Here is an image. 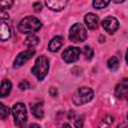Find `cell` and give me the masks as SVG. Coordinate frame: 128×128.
<instances>
[{
    "label": "cell",
    "instance_id": "cell-1",
    "mask_svg": "<svg viewBox=\"0 0 128 128\" xmlns=\"http://www.w3.org/2000/svg\"><path fill=\"white\" fill-rule=\"evenodd\" d=\"M41 27H42L41 21L33 16H27L23 18L18 25L19 31L22 32L23 34H32L38 31Z\"/></svg>",
    "mask_w": 128,
    "mask_h": 128
},
{
    "label": "cell",
    "instance_id": "cell-2",
    "mask_svg": "<svg viewBox=\"0 0 128 128\" xmlns=\"http://www.w3.org/2000/svg\"><path fill=\"white\" fill-rule=\"evenodd\" d=\"M49 71V61L46 56L41 55L39 56L34 63V66L32 67V73L37 77L39 81H42Z\"/></svg>",
    "mask_w": 128,
    "mask_h": 128
},
{
    "label": "cell",
    "instance_id": "cell-3",
    "mask_svg": "<svg viewBox=\"0 0 128 128\" xmlns=\"http://www.w3.org/2000/svg\"><path fill=\"white\" fill-rule=\"evenodd\" d=\"M94 96L93 90L89 87H80L78 88L72 96V101L75 105H83L92 100Z\"/></svg>",
    "mask_w": 128,
    "mask_h": 128
},
{
    "label": "cell",
    "instance_id": "cell-4",
    "mask_svg": "<svg viewBox=\"0 0 128 128\" xmlns=\"http://www.w3.org/2000/svg\"><path fill=\"white\" fill-rule=\"evenodd\" d=\"M12 115L14 118V123L17 126H23L27 121V110L24 103H15L12 108Z\"/></svg>",
    "mask_w": 128,
    "mask_h": 128
},
{
    "label": "cell",
    "instance_id": "cell-5",
    "mask_svg": "<svg viewBox=\"0 0 128 128\" xmlns=\"http://www.w3.org/2000/svg\"><path fill=\"white\" fill-rule=\"evenodd\" d=\"M69 38L73 42H83L87 38V32L80 23H75L69 31Z\"/></svg>",
    "mask_w": 128,
    "mask_h": 128
},
{
    "label": "cell",
    "instance_id": "cell-6",
    "mask_svg": "<svg viewBox=\"0 0 128 128\" xmlns=\"http://www.w3.org/2000/svg\"><path fill=\"white\" fill-rule=\"evenodd\" d=\"M80 53H81V50L78 47L70 46V47H67L63 51L62 59L66 63H73V62H75V61H77L79 59Z\"/></svg>",
    "mask_w": 128,
    "mask_h": 128
},
{
    "label": "cell",
    "instance_id": "cell-7",
    "mask_svg": "<svg viewBox=\"0 0 128 128\" xmlns=\"http://www.w3.org/2000/svg\"><path fill=\"white\" fill-rule=\"evenodd\" d=\"M34 54H35V50H34V49H28V50H26V51H23V52L19 53V54L16 56L15 60H14V65H13V67H14V68H19V67H21L25 62H27L29 59H31V58L34 56Z\"/></svg>",
    "mask_w": 128,
    "mask_h": 128
},
{
    "label": "cell",
    "instance_id": "cell-8",
    "mask_svg": "<svg viewBox=\"0 0 128 128\" xmlns=\"http://www.w3.org/2000/svg\"><path fill=\"white\" fill-rule=\"evenodd\" d=\"M102 27L106 32L112 34L119 28V22L115 17L108 16L102 21Z\"/></svg>",
    "mask_w": 128,
    "mask_h": 128
},
{
    "label": "cell",
    "instance_id": "cell-9",
    "mask_svg": "<svg viewBox=\"0 0 128 128\" xmlns=\"http://www.w3.org/2000/svg\"><path fill=\"white\" fill-rule=\"evenodd\" d=\"M115 96L118 99H124L128 96V79H122L115 88Z\"/></svg>",
    "mask_w": 128,
    "mask_h": 128
},
{
    "label": "cell",
    "instance_id": "cell-10",
    "mask_svg": "<svg viewBox=\"0 0 128 128\" xmlns=\"http://www.w3.org/2000/svg\"><path fill=\"white\" fill-rule=\"evenodd\" d=\"M68 0H46V5L53 11H60L64 9Z\"/></svg>",
    "mask_w": 128,
    "mask_h": 128
},
{
    "label": "cell",
    "instance_id": "cell-11",
    "mask_svg": "<svg viewBox=\"0 0 128 128\" xmlns=\"http://www.w3.org/2000/svg\"><path fill=\"white\" fill-rule=\"evenodd\" d=\"M84 20H85V23H86V25L88 26L89 29L93 30V29H96L97 28L98 22H99V18H98V16L96 14H94V13H88V14L85 15Z\"/></svg>",
    "mask_w": 128,
    "mask_h": 128
},
{
    "label": "cell",
    "instance_id": "cell-12",
    "mask_svg": "<svg viewBox=\"0 0 128 128\" xmlns=\"http://www.w3.org/2000/svg\"><path fill=\"white\" fill-rule=\"evenodd\" d=\"M63 44V38L61 36H55L53 37L49 44H48V50L51 52H57Z\"/></svg>",
    "mask_w": 128,
    "mask_h": 128
},
{
    "label": "cell",
    "instance_id": "cell-13",
    "mask_svg": "<svg viewBox=\"0 0 128 128\" xmlns=\"http://www.w3.org/2000/svg\"><path fill=\"white\" fill-rule=\"evenodd\" d=\"M30 108H31V111H32V114L36 117V118H42L44 116V110H43V105L42 103L40 102H37V103H33L30 105Z\"/></svg>",
    "mask_w": 128,
    "mask_h": 128
},
{
    "label": "cell",
    "instance_id": "cell-14",
    "mask_svg": "<svg viewBox=\"0 0 128 128\" xmlns=\"http://www.w3.org/2000/svg\"><path fill=\"white\" fill-rule=\"evenodd\" d=\"M12 89V84L8 79H4L1 83V88H0V96L5 97L7 96Z\"/></svg>",
    "mask_w": 128,
    "mask_h": 128
},
{
    "label": "cell",
    "instance_id": "cell-15",
    "mask_svg": "<svg viewBox=\"0 0 128 128\" xmlns=\"http://www.w3.org/2000/svg\"><path fill=\"white\" fill-rule=\"evenodd\" d=\"M0 34H1V40L2 41H6L11 37V30H10L9 26L4 21H2V23H1Z\"/></svg>",
    "mask_w": 128,
    "mask_h": 128
},
{
    "label": "cell",
    "instance_id": "cell-16",
    "mask_svg": "<svg viewBox=\"0 0 128 128\" xmlns=\"http://www.w3.org/2000/svg\"><path fill=\"white\" fill-rule=\"evenodd\" d=\"M107 65H108V68L112 71H116L119 67V60L117 57L115 56H112L111 58H109L108 62H107Z\"/></svg>",
    "mask_w": 128,
    "mask_h": 128
},
{
    "label": "cell",
    "instance_id": "cell-17",
    "mask_svg": "<svg viewBox=\"0 0 128 128\" xmlns=\"http://www.w3.org/2000/svg\"><path fill=\"white\" fill-rule=\"evenodd\" d=\"M38 43H39V38L35 35H29L25 39V45H27L28 47H34Z\"/></svg>",
    "mask_w": 128,
    "mask_h": 128
},
{
    "label": "cell",
    "instance_id": "cell-18",
    "mask_svg": "<svg viewBox=\"0 0 128 128\" xmlns=\"http://www.w3.org/2000/svg\"><path fill=\"white\" fill-rule=\"evenodd\" d=\"M111 0H93V7L95 9H103L108 6Z\"/></svg>",
    "mask_w": 128,
    "mask_h": 128
},
{
    "label": "cell",
    "instance_id": "cell-19",
    "mask_svg": "<svg viewBox=\"0 0 128 128\" xmlns=\"http://www.w3.org/2000/svg\"><path fill=\"white\" fill-rule=\"evenodd\" d=\"M9 113H10L9 107L5 106L3 103H0V118L3 120L6 119L9 116Z\"/></svg>",
    "mask_w": 128,
    "mask_h": 128
},
{
    "label": "cell",
    "instance_id": "cell-20",
    "mask_svg": "<svg viewBox=\"0 0 128 128\" xmlns=\"http://www.w3.org/2000/svg\"><path fill=\"white\" fill-rule=\"evenodd\" d=\"M83 55L86 60H90L94 55V51L90 46H85L83 49Z\"/></svg>",
    "mask_w": 128,
    "mask_h": 128
},
{
    "label": "cell",
    "instance_id": "cell-21",
    "mask_svg": "<svg viewBox=\"0 0 128 128\" xmlns=\"http://www.w3.org/2000/svg\"><path fill=\"white\" fill-rule=\"evenodd\" d=\"M1 4V11H4L5 9H9L13 5V0H0Z\"/></svg>",
    "mask_w": 128,
    "mask_h": 128
},
{
    "label": "cell",
    "instance_id": "cell-22",
    "mask_svg": "<svg viewBox=\"0 0 128 128\" xmlns=\"http://www.w3.org/2000/svg\"><path fill=\"white\" fill-rule=\"evenodd\" d=\"M113 122H114V117H113V116L108 115V116H106V117L102 120V122H101L100 126H110Z\"/></svg>",
    "mask_w": 128,
    "mask_h": 128
},
{
    "label": "cell",
    "instance_id": "cell-23",
    "mask_svg": "<svg viewBox=\"0 0 128 128\" xmlns=\"http://www.w3.org/2000/svg\"><path fill=\"white\" fill-rule=\"evenodd\" d=\"M29 83L26 81V80H23V81H21L20 83H19V88L21 89V90H26V89H28L29 88Z\"/></svg>",
    "mask_w": 128,
    "mask_h": 128
},
{
    "label": "cell",
    "instance_id": "cell-24",
    "mask_svg": "<svg viewBox=\"0 0 128 128\" xmlns=\"http://www.w3.org/2000/svg\"><path fill=\"white\" fill-rule=\"evenodd\" d=\"M33 7H34V10H35L36 12H40V11L42 10V4H41L40 2H35V3L33 4Z\"/></svg>",
    "mask_w": 128,
    "mask_h": 128
},
{
    "label": "cell",
    "instance_id": "cell-25",
    "mask_svg": "<svg viewBox=\"0 0 128 128\" xmlns=\"http://www.w3.org/2000/svg\"><path fill=\"white\" fill-rule=\"evenodd\" d=\"M49 93H50V95H51L52 97H56V96L58 95L57 89H56V88H54V87H51V88H50V90H49Z\"/></svg>",
    "mask_w": 128,
    "mask_h": 128
},
{
    "label": "cell",
    "instance_id": "cell-26",
    "mask_svg": "<svg viewBox=\"0 0 128 128\" xmlns=\"http://www.w3.org/2000/svg\"><path fill=\"white\" fill-rule=\"evenodd\" d=\"M115 3H121V2H124L125 0H113Z\"/></svg>",
    "mask_w": 128,
    "mask_h": 128
},
{
    "label": "cell",
    "instance_id": "cell-27",
    "mask_svg": "<svg viewBox=\"0 0 128 128\" xmlns=\"http://www.w3.org/2000/svg\"><path fill=\"white\" fill-rule=\"evenodd\" d=\"M30 127H40V126H39L38 124H31Z\"/></svg>",
    "mask_w": 128,
    "mask_h": 128
},
{
    "label": "cell",
    "instance_id": "cell-28",
    "mask_svg": "<svg viewBox=\"0 0 128 128\" xmlns=\"http://www.w3.org/2000/svg\"><path fill=\"white\" fill-rule=\"evenodd\" d=\"M126 62L128 64V49H127V52H126Z\"/></svg>",
    "mask_w": 128,
    "mask_h": 128
},
{
    "label": "cell",
    "instance_id": "cell-29",
    "mask_svg": "<svg viewBox=\"0 0 128 128\" xmlns=\"http://www.w3.org/2000/svg\"><path fill=\"white\" fill-rule=\"evenodd\" d=\"M126 98H127V102H128V96H127V97H126Z\"/></svg>",
    "mask_w": 128,
    "mask_h": 128
},
{
    "label": "cell",
    "instance_id": "cell-30",
    "mask_svg": "<svg viewBox=\"0 0 128 128\" xmlns=\"http://www.w3.org/2000/svg\"><path fill=\"white\" fill-rule=\"evenodd\" d=\"M127 120H128V115H127Z\"/></svg>",
    "mask_w": 128,
    "mask_h": 128
}]
</instances>
